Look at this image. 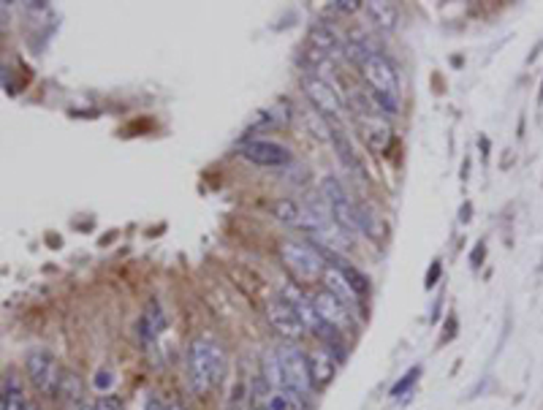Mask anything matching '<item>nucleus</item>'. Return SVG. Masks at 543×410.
<instances>
[{
	"instance_id": "6ab92c4d",
	"label": "nucleus",
	"mask_w": 543,
	"mask_h": 410,
	"mask_svg": "<svg viewBox=\"0 0 543 410\" xmlns=\"http://www.w3.org/2000/svg\"><path fill=\"white\" fill-rule=\"evenodd\" d=\"M329 139H332V144H335V152H337L339 163L348 168V171H358V158L356 152H354V144H351V139L345 136V131L335 125V123H329Z\"/></svg>"
},
{
	"instance_id": "473e14b6",
	"label": "nucleus",
	"mask_w": 543,
	"mask_h": 410,
	"mask_svg": "<svg viewBox=\"0 0 543 410\" xmlns=\"http://www.w3.org/2000/svg\"><path fill=\"white\" fill-rule=\"evenodd\" d=\"M147 410H171V408H166L161 399H150V402H147Z\"/></svg>"
},
{
	"instance_id": "72a5a7b5",
	"label": "nucleus",
	"mask_w": 543,
	"mask_h": 410,
	"mask_svg": "<svg viewBox=\"0 0 543 410\" xmlns=\"http://www.w3.org/2000/svg\"><path fill=\"white\" fill-rule=\"evenodd\" d=\"M171 410H182V408H180V405H171Z\"/></svg>"
},
{
	"instance_id": "bb28decb",
	"label": "nucleus",
	"mask_w": 543,
	"mask_h": 410,
	"mask_svg": "<svg viewBox=\"0 0 543 410\" xmlns=\"http://www.w3.org/2000/svg\"><path fill=\"white\" fill-rule=\"evenodd\" d=\"M443 275V261L440 259H435L430 266V272H427V280H424V288H435L437 285V280Z\"/></svg>"
},
{
	"instance_id": "a211bd4d",
	"label": "nucleus",
	"mask_w": 543,
	"mask_h": 410,
	"mask_svg": "<svg viewBox=\"0 0 543 410\" xmlns=\"http://www.w3.org/2000/svg\"><path fill=\"white\" fill-rule=\"evenodd\" d=\"M323 285H326V291H332L337 299H342L348 307H356L358 304V294L348 285V280L342 278V272H339L337 266H326V272H323Z\"/></svg>"
},
{
	"instance_id": "9b49d317",
	"label": "nucleus",
	"mask_w": 543,
	"mask_h": 410,
	"mask_svg": "<svg viewBox=\"0 0 543 410\" xmlns=\"http://www.w3.org/2000/svg\"><path fill=\"white\" fill-rule=\"evenodd\" d=\"M313 304H316V310H318V316L323 323H329L332 329H337V332H351L354 329V310L337 299L332 291H318L316 297H313Z\"/></svg>"
},
{
	"instance_id": "4468645a",
	"label": "nucleus",
	"mask_w": 543,
	"mask_h": 410,
	"mask_svg": "<svg viewBox=\"0 0 543 410\" xmlns=\"http://www.w3.org/2000/svg\"><path fill=\"white\" fill-rule=\"evenodd\" d=\"M291 117H294V106L280 98V101H275L272 106L256 112V117L250 120V131H272V128H282V125L291 123Z\"/></svg>"
},
{
	"instance_id": "39448f33",
	"label": "nucleus",
	"mask_w": 543,
	"mask_h": 410,
	"mask_svg": "<svg viewBox=\"0 0 543 410\" xmlns=\"http://www.w3.org/2000/svg\"><path fill=\"white\" fill-rule=\"evenodd\" d=\"M272 215L285 225H294V228H304L310 234L320 231L323 225H329V212H320L316 206H304L301 201H294V199H280L272 204Z\"/></svg>"
},
{
	"instance_id": "7ed1b4c3",
	"label": "nucleus",
	"mask_w": 543,
	"mask_h": 410,
	"mask_svg": "<svg viewBox=\"0 0 543 410\" xmlns=\"http://www.w3.org/2000/svg\"><path fill=\"white\" fill-rule=\"evenodd\" d=\"M280 259L288 266V272L301 282H316L326 272V259L310 242H282Z\"/></svg>"
},
{
	"instance_id": "6e6552de",
	"label": "nucleus",
	"mask_w": 543,
	"mask_h": 410,
	"mask_svg": "<svg viewBox=\"0 0 543 410\" xmlns=\"http://www.w3.org/2000/svg\"><path fill=\"white\" fill-rule=\"evenodd\" d=\"M27 373H30V380L38 392L46 394V397H57L60 383H63V373H60L55 356L46 354V351H30L27 354Z\"/></svg>"
},
{
	"instance_id": "f3484780",
	"label": "nucleus",
	"mask_w": 543,
	"mask_h": 410,
	"mask_svg": "<svg viewBox=\"0 0 543 410\" xmlns=\"http://www.w3.org/2000/svg\"><path fill=\"white\" fill-rule=\"evenodd\" d=\"M280 297H285L291 302V307L299 313V318L304 321V326L307 329H313V332H318L320 326H323V321H320L318 310H316V304H313V299L304 297L297 285H288V288H282Z\"/></svg>"
},
{
	"instance_id": "dca6fc26",
	"label": "nucleus",
	"mask_w": 543,
	"mask_h": 410,
	"mask_svg": "<svg viewBox=\"0 0 543 410\" xmlns=\"http://www.w3.org/2000/svg\"><path fill=\"white\" fill-rule=\"evenodd\" d=\"M163 326H166L163 307H161V302H158V299H150V302H147V307H144V313H142V318H139V323H136L139 340H142L144 345H150L152 340L163 332Z\"/></svg>"
},
{
	"instance_id": "f257e3e1",
	"label": "nucleus",
	"mask_w": 543,
	"mask_h": 410,
	"mask_svg": "<svg viewBox=\"0 0 543 410\" xmlns=\"http://www.w3.org/2000/svg\"><path fill=\"white\" fill-rule=\"evenodd\" d=\"M187 367H190V383L199 394L212 392L225 375V354L223 345L215 337H196L187 351Z\"/></svg>"
},
{
	"instance_id": "f03ea898",
	"label": "nucleus",
	"mask_w": 543,
	"mask_h": 410,
	"mask_svg": "<svg viewBox=\"0 0 543 410\" xmlns=\"http://www.w3.org/2000/svg\"><path fill=\"white\" fill-rule=\"evenodd\" d=\"M361 76L370 85L375 101L380 106V112H397V101H399V76L394 63L380 52H373L361 63Z\"/></svg>"
},
{
	"instance_id": "393cba45",
	"label": "nucleus",
	"mask_w": 543,
	"mask_h": 410,
	"mask_svg": "<svg viewBox=\"0 0 543 410\" xmlns=\"http://www.w3.org/2000/svg\"><path fill=\"white\" fill-rule=\"evenodd\" d=\"M57 397L63 399V402H71V399H82V383H79V378L71 373H63V383H60V392Z\"/></svg>"
},
{
	"instance_id": "20e7f679",
	"label": "nucleus",
	"mask_w": 543,
	"mask_h": 410,
	"mask_svg": "<svg viewBox=\"0 0 543 410\" xmlns=\"http://www.w3.org/2000/svg\"><path fill=\"white\" fill-rule=\"evenodd\" d=\"M275 351H277L282 375H285V386L294 389V392H299L301 397H310V392H313L316 383H313V375H310L307 354L301 351L297 342H291V340L280 342Z\"/></svg>"
},
{
	"instance_id": "4be33fe9",
	"label": "nucleus",
	"mask_w": 543,
	"mask_h": 410,
	"mask_svg": "<svg viewBox=\"0 0 543 410\" xmlns=\"http://www.w3.org/2000/svg\"><path fill=\"white\" fill-rule=\"evenodd\" d=\"M364 11L370 14V19L380 30H394L399 22V11L389 0H370V3H364Z\"/></svg>"
},
{
	"instance_id": "2eb2a0df",
	"label": "nucleus",
	"mask_w": 543,
	"mask_h": 410,
	"mask_svg": "<svg viewBox=\"0 0 543 410\" xmlns=\"http://www.w3.org/2000/svg\"><path fill=\"white\" fill-rule=\"evenodd\" d=\"M310 41H313V49L320 52V55L329 57H345V41L337 36L335 27L323 25V22H316L310 27Z\"/></svg>"
},
{
	"instance_id": "c9c22d12",
	"label": "nucleus",
	"mask_w": 543,
	"mask_h": 410,
	"mask_svg": "<svg viewBox=\"0 0 543 410\" xmlns=\"http://www.w3.org/2000/svg\"><path fill=\"white\" fill-rule=\"evenodd\" d=\"M27 410H38V408H36V405H30V408H27Z\"/></svg>"
},
{
	"instance_id": "cd10ccee",
	"label": "nucleus",
	"mask_w": 543,
	"mask_h": 410,
	"mask_svg": "<svg viewBox=\"0 0 543 410\" xmlns=\"http://www.w3.org/2000/svg\"><path fill=\"white\" fill-rule=\"evenodd\" d=\"M329 6H332L335 14H354V11H358V6H364V3H358V0H337V3H329Z\"/></svg>"
},
{
	"instance_id": "4c0bfd02",
	"label": "nucleus",
	"mask_w": 543,
	"mask_h": 410,
	"mask_svg": "<svg viewBox=\"0 0 543 410\" xmlns=\"http://www.w3.org/2000/svg\"><path fill=\"white\" fill-rule=\"evenodd\" d=\"M256 410H263V408H256Z\"/></svg>"
},
{
	"instance_id": "a878e982",
	"label": "nucleus",
	"mask_w": 543,
	"mask_h": 410,
	"mask_svg": "<svg viewBox=\"0 0 543 410\" xmlns=\"http://www.w3.org/2000/svg\"><path fill=\"white\" fill-rule=\"evenodd\" d=\"M484 259H487V242L481 240V242L473 247V253H470V266H473V269H481V266H484Z\"/></svg>"
},
{
	"instance_id": "9d476101",
	"label": "nucleus",
	"mask_w": 543,
	"mask_h": 410,
	"mask_svg": "<svg viewBox=\"0 0 543 410\" xmlns=\"http://www.w3.org/2000/svg\"><path fill=\"white\" fill-rule=\"evenodd\" d=\"M266 318H269V323L275 326V332H280L282 337H288L291 342L299 340V337L307 332L304 321H301L299 313L291 307V302L285 297L269 299V304H266Z\"/></svg>"
},
{
	"instance_id": "412c9836",
	"label": "nucleus",
	"mask_w": 543,
	"mask_h": 410,
	"mask_svg": "<svg viewBox=\"0 0 543 410\" xmlns=\"http://www.w3.org/2000/svg\"><path fill=\"white\" fill-rule=\"evenodd\" d=\"M307 364H310V375H313V383L316 386H329L332 378H335V356L326 354V351H316V354H307Z\"/></svg>"
},
{
	"instance_id": "2f4dec72",
	"label": "nucleus",
	"mask_w": 543,
	"mask_h": 410,
	"mask_svg": "<svg viewBox=\"0 0 543 410\" xmlns=\"http://www.w3.org/2000/svg\"><path fill=\"white\" fill-rule=\"evenodd\" d=\"M470 215H473V206H470V201H465L462 209H459V223H468Z\"/></svg>"
},
{
	"instance_id": "f8f14e48",
	"label": "nucleus",
	"mask_w": 543,
	"mask_h": 410,
	"mask_svg": "<svg viewBox=\"0 0 543 410\" xmlns=\"http://www.w3.org/2000/svg\"><path fill=\"white\" fill-rule=\"evenodd\" d=\"M256 408L263 410H310L307 397L294 389H272L266 383H256Z\"/></svg>"
},
{
	"instance_id": "c85d7f7f",
	"label": "nucleus",
	"mask_w": 543,
	"mask_h": 410,
	"mask_svg": "<svg viewBox=\"0 0 543 410\" xmlns=\"http://www.w3.org/2000/svg\"><path fill=\"white\" fill-rule=\"evenodd\" d=\"M112 383H114V375H112V373H106V370H101V373H95L93 386H95V389H98V392H106V389H112Z\"/></svg>"
},
{
	"instance_id": "c756f323",
	"label": "nucleus",
	"mask_w": 543,
	"mask_h": 410,
	"mask_svg": "<svg viewBox=\"0 0 543 410\" xmlns=\"http://www.w3.org/2000/svg\"><path fill=\"white\" fill-rule=\"evenodd\" d=\"M95 410H123V402L117 397H101Z\"/></svg>"
},
{
	"instance_id": "ddd939ff",
	"label": "nucleus",
	"mask_w": 543,
	"mask_h": 410,
	"mask_svg": "<svg viewBox=\"0 0 543 410\" xmlns=\"http://www.w3.org/2000/svg\"><path fill=\"white\" fill-rule=\"evenodd\" d=\"M356 125H358V131H361L364 144L373 149V152H386V149H389L394 131H392V125H389V120H386L380 112L361 114V117H356Z\"/></svg>"
},
{
	"instance_id": "7c9ffc66",
	"label": "nucleus",
	"mask_w": 543,
	"mask_h": 410,
	"mask_svg": "<svg viewBox=\"0 0 543 410\" xmlns=\"http://www.w3.org/2000/svg\"><path fill=\"white\" fill-rule=\"evenodd\" d=\"M454 335H456V316H449V332L443 335V342L454 340Z\"/></svg>"
},
{
	"instance_id": "5701e85b",
	"label": "nucleus",
	"mask_w": 543,
	"mask_h": 410,
	"mask_svg": "<svg viewBox=\"0 0 543 410\" xmlns=\"http://www.w3.org/2000/svg\"><path fill=\"white\" fill-rule=\"evenodd\" d=\"M261 373L266 386H272V389H288V386H285V375H282V367H280V359H277V351H266V354H263Z\"/></svg>"
},
{
	"instance_id": "e433bc0d",
	"label": "nucleus",
	"mask_w": 543,
	"mask_h": 410,
	"mask_svg": "<svg viewBox=\"0 0 543 410\" xmlns=\"http://www.w3.org/2000/svg\"><path fill=\"white\" fill-rule=\"evenodd\" d=\"M79 410H95V408H79Z\"/></svg>"
},
{
	"instance_id": "1a4fd4ad",
	"label": "nucleus",
	"mask_w": 543,
	"mask_h": 410,
	"mask_svg": "<svg viewBox=\"0 0 543 410\" xmlns=\"http://www.w3.org/2000/svg\"><path fill=\"white\" fill-rule=\"evenodd\" d=\"M239 152L250 163L256 166H269V168H280L288 166L294 161L291 149L277 144V142H266V139H244L239 144Z\"/></svg>"
},
{
	"instance_id": "0eeeda50",
	"label": "nucleus",
	"mask_w": 543,
	"mask_h": 410,
	"mask_svg": "<svg viewBox=\"0 0 543 410\" xmlns=\"http://www.w3.org/2000/svg\"><path fill=\"white\" fill-rule=\"evenodd\" d=\"M301 90L304 95L310 98V104L318 109L323 117H329V120H335L342 114L345 109V104H342V98L339 93L318 74H301Z\"/></svg>"
},
{
	"instance_id": "aec40b11",
	"label": "nucleus",
	"mask_w": 543,
	"mask_h": 410,
	"mask_svg": "<svg viewBox=\"0 0 543 410\" xmlns=\"http://www.w3.org/2000/svg\"><path fill=\"white\" fill-rule=\"evenodd\" d=\"M27 399L22 392V383L14 373L3 375V394H0V410H27Z\"/></svg>"
},
{
	"instance_id": "423d86ee",
	"label": "nucleus",
	"mask_w": 543,
	"mask_h": 410,
	"mask_svg": "<svg viewBox=\"0 0 543 410\" xmlns=\"http://www.w3.org/2000/svg\"><path fill=\"white\" fill-rule=\"evenodd\" d=\"M323 196H326V201H329L335 223H337L342 231H348V234H358V231H361L358 204H354V201L348 199V193L342 190V185H339L335 177H326V180H323Z\"/></svg>"
},
{
	"instance_id": "f704fd0d",
	"label": "nucleus",
	"mask_w": 543,
	"mask_h": 410,
	"mask_svg": "<svg viewBox=\"0 0 543 410\" xmlns=\"http://www.w3.org/2000/svg\"><path fill=\"white\" fill-rule=\"evenodd\" d=\"M541 101H543V82H541Z\"/></svg>"
},
{
	"instance_id": "b1692460",
	"label": "nucleus",
	"mask_w": 543,
	"mask_h": 410,
	"mask_svg": "<svg viewBox=\"0 0 543 410\" xmlns=\"http://www.w3.org/2000/svg\"><path fill=\"white\" fill-rule=\"evenodd\" d=\"M418 375H421V367H418V364H416V367H411L408 373L402 375V378H399V380H397V383L392 386V397H394V399H402V397H408V394H411V389L416 386V380H418Z\"/></svg>"
}]
</instances>
